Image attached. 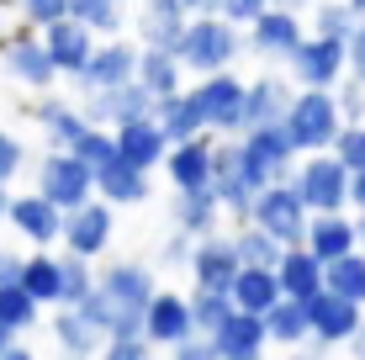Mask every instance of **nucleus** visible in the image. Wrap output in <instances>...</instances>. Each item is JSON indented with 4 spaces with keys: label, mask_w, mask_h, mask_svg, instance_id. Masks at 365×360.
Instances as JSON below:
<instances>
[{
    "label": "nucleus",
    "mask_w": 365,
    "mask_h": 360,
    "mask_svg": "<svg viewBox=\"0 0 365 360\" xmlns=\"http://www.w3.org/2000/svg\"><path fill=\"white\" fill-rule=\"evenodd\" d=\"M48 329H53V344H58V350H64V355H80V360H85V355H101V344H106V334H101L96 324H85L69 302H58V313L48 318Z\"/></svg>",
    "instance_id": "obj_28"
},
{
    "label": "nucleus",
    "mask_w": 365,
    "mask_h": 360,
    "mask_svg": "<svg viewBox=\"0 0 365 360\" xmlns=\"http://www.w3.org/2000/svg\"><path fill=\"white\" fill-rule=\"evenodd\" d=\"M154 122L165 128L170 143L191 138V133H207V117H201L196 96L185 91V85H180V91H170V96H154Z\"/></svg>",
    "instance_id": "obj_27"
},
{
    "label": "nucleus",
    "mask_w": 365,
    "mask_h": 360,
    "mask_svg": "<svg viewBox=\"0 0 365 360\" xmlns=\"http://www.w3.org/2000/svg\"><path fill=\"white\" fill-rule=\"evenodd\" d=\"M85 101V122H101V128H117V122H128V117H148L154 111V96L143 91L138 80H122V85H106V91H80Z\"/></svg>",
    "instance_id": "obj_13"
},
{
    "label": "nucleus",
    "mask_w": 365,
    "mask_h": 360,
    "mask_svg": "<svg viewBox=\"0 0 365 360\" xmlns=\"http://www.w3.org/2000/svg\"><path fill=\"white\" fill-rule=\"evenodd\" d=\"M111 233H117V222H111V202H101V196H85L80 207H69L64 212V228H58V244L85 259L106 254Z\"/></svg>",
    "instance_id": "obj_9"
},
{
    "label": "nucleus",
    "mask_w": 365,
    "mask_h": 360,
    "mask_svg": "<svg viewBox=\"0 0 365 360\" xmlns=\"http://www.w3.org/2000/svg\"><path fill=\"white\" fill-rule=\"evenodd\" d=\"M349 207H360V212H365V165L349 170Z\"/></svg>",
    "instance_id": "obj_52"
},
{
    "label": "nucleus",
    "mask_w": 365,
    "mask_h": 360,
    "mask_svg": "<svg viewBox=\"0 0 365 360\" xmlns=\"http://www.w3.org/2000/svg\"><path fill=\"white\" fill-rule=\"evenodd\" d=\"M344 344H349V350H355V355H365V318H360V329H355V334H349V339H344Z\"/></svg>",
    "instance_id": "obj_56"
},
{
    "label": "nucleus",
    "mask_w": 365,
    "mask_h": 360,
    "mask_svg": "<svg viewBox=\"0 0 365 360\" xmlns=\"http://www.w3.org/2000/svg\"><path fill=\"white\" fill-rule=\"evenodd\" d=\"M96 196L101 202H111V207H138V202H148V170H138L128 165V159H106V165L96 170Z\"/></svg>",
    "instance_id": "obj_24"
},
{
    "label": "nucleus",
    "mask_w": 365,
    "mask_h": 360,
    "mask_svg": "<svg viewBox=\"0 0 365 360\" xmlns=\"http://www.w3.org/2000/svg\"><path fill=\"white\" fill-rule=\"evenodd\" d=\"M191 96H196L201 117H207V133H217V138H238L244 133V80L233 69L201 74Z\"/></svg>",
    "instance_id": "obj_6"
},
{
    "label": "nucleus",
    "mask_w": 365,
    "mask_h": 360,
    "mask_svg": "<svg viewBox=\"0 0 365 360\" xmlns=\"http://www.w3.org/2000/svg\"><path fill=\"white\" fill-rule=\"evenodd\" d=\"M323 287L365 307V250L360 244L344 250V254H334V259H323Z\"/></svg>",
    "instance_id": "obj_34"
},
{
    "label": "nucleus",
    "mask_w": 365,
    "mask_h": 360,
    "mask_svg": "<svg viewBox=\"0 0 365 360\" xmlns=\"http://www.w3.org/2000/svg\"><path fill=\"white\" fill-rule=\"evenodd\" d=\"M355 233H360V250H365V212L355 217Z\"/></svg>",
    "instance_id": "obj_58"
},
{
    "label": "nucleus",
    "mask_w": 365,
    "mask_h": 360,
    "mask_svg": "<svg viewBox=\"0 0 365 360\" xmlns=\"http://www.w3.org/2000/svg\"><path fill=\"white\" fill-rule=\"evenodd\" d=\"M292 185H297L302 202H307V212H339V207H349V170L339 165L329 148H312L297 165Z\"/></svg>",
    "instance_id": "obj_5"
},
{
    "label": "nucleus",
    "mask_w": 365,
    "mask_h": 360,
    "mask_svg": "<svg viewBox=\"0 0 365 360\" xmlns=\"http://www.w3.org/2000/svg\"><path fill=\"white\" fill-rule=\"evenodd\" d=\"M360 27V11L349 6V0H323L318 6V16H312V32H323V37H339L344 43L349 32Z\"/></svg>",
    "instance_id": "obj_43"
},
{
    "label": "nucleus",
    "mask_w": 365,
    "mask_h": 360,
    "mask_svg": "<svg viewBox=\"0 0 365 360\" xmlns=\"http://www.w3.org/2000/svg\"><path fill=\"white\" fill-rule=\"evenodd\" d=\"M180 6H185V11H191V16H207V11H217V6H222V0H180Z\"/></svg>",
    "instance_id": "obj_55"
},
{
    "label": "nucleus",
    "mask_w": 365,
    "mask_h": 360,
    "mask_svg": "<svg viewBox=\"0 0 365 360\" xmlns=\"http://www.w3.org/2000/svg\"><path fill=\"white\" fill-rule=\"evenodd\" d=\"M11 6H21V0H0V11H11Z\"/></svg>",
    "instance_id": "obj_61"
},
{
    "label": "nucleus",
    "mask_w": 365,
    "mask_h": 360,
    "mask_svg": "<svg viewBox=\"0 0 365 360\" xmlns=\"http://www.w3.org/2000/svg\"><path fill=\"white\" fill-rule=\"evenodd\" d=\"M6 222L21 233L27 244H58V228H64V207H53L43 191H27V196H11L6 207Z\"/></svg>",
    "instance_id": "obj_18"
},
{
    "label": "nucleus",
    "mask_w": 365,
    "mask_h": 360,
    "mask_svg": "<svg viewBox=\"0 0 365 360\" xmlns=\"http://www.w3.org/2000/svg\"><path fill=\"white\" fill-rule=\"evenodd\" d=\"M349 6H355V11H360V16H365V0H349Z\"/></svg>",
    "instance_id": "obj_62"
},
{
    "label": "nucleus",
    "mask_w": 365,
    "mask_h": 360,
    "mask_svg": "<svg viewBox=\"0 0 365 360\" xmlns=\"http://www.w3.org/2000/svg\"><path fill=\"white\" fill-rule=\"evenodd\" d=\"M0 43H6V11H0Z\"/></svg>",
    "instance_id": "obj_60"
},
{
    "label": "nucleus",
    "mask_w": 365,
    "mask_h": 360,
    "mask_svg": "<svg viewBox=\"0 0 365 360\" xmlns=\"http://www.w3.org/2000/svg\"><path fill=\"white\" fill-rule=\"evenodd\" d=\"M6 207H11V185L0 180V222H6Z\"/></svg>",
    "instance_id": "obj_57"
},
{
    "label": "nucleus",
    "mask_w": 365,
    "mask_h": 360,
    "mask_svg": "<svg viewBox=\"0 0 365 360\" xmlns=\"http://www.w3.org/2000/svg\"><path fill=\"white\" fill-rule=\"evenodd\" d=\"M292 159H297V148H292L281 122H255V128L238 133V170H244V180L255 185V191L270 185V180H281L286 170H292Z\"/></svg>",
    "instance_id": "obj_3"
},
{
    "label": "nucleus",
    "mask_w": 365,
    "mask_h": 360,
    "mask_svg": "<svg viewBox=\"0 0 365 360\" xmlns=\"http://www.w3.org/2000/svg\"><path fill=\"white\" fill-rule=\"evenodd\" d=\"M101 350H106L111 360H143L148 350H154V344H148L143 334H133V339H106V344H101Z\"/></svg>",
    "instance_id": "obj_50"
},
{
    "label": "nucleus",
    "mask_w": 365,
    "mask_h": 360,
    "mask_svg": "<svg viewBox=\"0 0 365 360\" xmlns=\"http://www.w3.org/2000/svg\"><path fill=\"white\" fill-rule=\"evenodd\" d=\"M329 154L344 170H360L365 165V122H339V133L329 138Z\"/></svg>",
    "instance_id": "obj_44"
},
{
    "label": "nucleus",
    "mask_w": 365,
    "mask_h": 360,
    "mask_svg": "<svg viewBox=\"0 0 365 360\" xmlns=\"http://www.w3.org/2000/svg\"><path fill=\"white\" fill-rule=\"evenodd\" d=\"M159 259H165L170 270H185V259H191V233L175 228L170 239H165V250H159Z\"/></svg>",
    "instance_id": "obj_49"
},
{
    "label": "nucleus",
    "mask_w": 365,
    "mask_h": 360,
    "mask_svg": "<svg viewBox=\"0 0 365 360\" xmlns=\"http://www.w3.org/2000/svg\"><path fill=\"white\" fill-rule=\"evenodd\" d=\"M185 302H191V324H196V334H212L222 324V318L233 313V297L228 292H217V287H196L191 297H185Z\"/></svg>",
    "instance_id": "obj_39"
},
{
    "label": "nucleus",
    "mask_w": 365,
    "mask_h": 360,
    "mask_svg": "<svg viewBox=\"0 0 365 360\" xmlns=\"http://www.w3.org/2000/svg\"><path fill=\"white\" fill-rule=\"evenodd\" d=\"M185 334H196L191 302H185L180 292H159V287H154V297L143 302V339L154 344V350H175Z\"/></svg>",
    "instance_id": "obj_14"
},
{
    "label": "nucleus",
    "mask_w": 365,
    "mask_h": 360,
    "mask_svg": "<svg viewBox=\"0 0 365 360\" xmlns=\"http://www.w3.org/2000/svg\"><path fill=\"white\" fill-rule=\"evenodd\" d=\"M334 106H339V122H365V85L355 74H339L334 80Z\"/></svg>",
    "instance_id": "obj_45"
},
{
    "label": "nucleus",
    "mask_w": 365,
    "mask_h": 360,
    "mask_svg": "<svg viewBox=\"0 0 365 360\" xmlns=\"http://www.w3.org/2000/svg\"><path fill=\"white\" fill-rule=\"evenodd\" d=\"M344 74H355L365 85V16H360V27L344 37Z\"/></svg>",
    "instance_id": "obj_48"
},
{
    "label": "nucleus",
    "mask_w": 365,
    "mask_h": 360,
    "mask_svg": "<svg viewBox=\"0 0 365 360\" xmlns=\"http://www.w3.org/2000/svg\"><path fill=\"white\" fill-rule=\"evenodd\" d=\"M233 307H244V313H265V307L281 297V281H275V265H238V276H233Z\"/></svg>",
    "instance_id": "obj_29"
},
{
    "label": "nucleus",
    "mask_w": 365,
    "mask_h": 360,
    "mask_svg": "<svg viewBox=\"0 0 365 360\" xmlns=\"http://www.w3.org/2000/svg\"><path fill=\"white\" fill-rule=\"evenodd\" d=\"M275 281H281L286 297H302L307 302L312 292H323V259L307 250V244H286L281 259H275Z\"/></svg>",
    "instance_id": "obj_25"
},
{
    "label": "nucleus",
    "mask_w": 365,
    "mask_h": 360,
    "mask_svg": "<svg viewBox=\"0 0 365 360\" xmlns=\"http://www.w3.org/2000/svg\"><path fill=\"white\" fill-rule=\"evenodd\" d=\"M217 217H222V202H217V191H212V185L175 191V202H170V222H175L180 233H191V239L212 233V228H217Z\"/></svg>",
    "instance_id": "obj_26"
},
{
    "label": "nucleus",
    "mask_w": 365,
    "mask_h": 360,
    "mask_svg": "<svg viewBox=\"0 0 365 360\" xmlns=\"http://www.w3.org/2000/svg\"><path fill=\"white\" fill-rule=\"evenodd\" d=\"M170 355H180V360H207V355H212V344H207V334H185V339L175 344Z\"/></svg>",
    "instance_id": "obj_51"
},
{
    "label": "nucleus",
    "mask_w": 365,
    "mask_h": 360,
    "mask_svg": "<svg viewBox=\"0 0 365 360\" xmlns=\"http://www.w3.org/2000/svg\"><path fill=\"white\" fill-rule=\"evenodd\" d=\"M69 16L85 21L96 37H111L122 32V0H69Z\"/></svg>",
    "instance_id": "obj_41"
},
{
    "label": "nucleus",
    "mask_w": 365,
    "mask_h": 360,
    "mask_svg": "<svg viewBox=\"0 0 365 360\" xmlns=\"http://www.w3.org/2000/svg\"><path fill=\"white\" fill-rule=\"evenodd\" d=\"M270 6H292L297 11V6H307V0H270Z\"/></svg>",
    "instance_id": "obj_59"
},
{
    "label": "nucleus",
    "mask_w": 365,
    "mask_h": 360,
    "mask_svg": "<svg viewBox=\"0 0 365 360\" xmlns=\"http://www.w3.org/2000/svg\"><path fill=\"white\" fill-rule=\"evenodd\" d=\"M21 287H27L43 307H58V254H48L37 244V254H21Z\"/></svg>",
    "instance_id": "obj_35"
},
{
    "label": "nucleus",
    "mask_w": 365,
    "mask_h": 360,
    "mask_svg": "<svg viewBox=\"0 0 365 360\" xmlns=\"http://www.w3.org/2000/svg\"><path fill=\"white\" fill-rule=\"evenodd\" d=\"M265 334H270V344H307V302L281 292L265 307Z\"/></svg>",
    "instance_id": "obj_33"
},
{
    "label": "nucleus",
    "mask_w": 365,
    "mask_h": 360,
    "mask_svg": "<svg viewBox=\"0 0 365 360\" xmlns=\"http://www.w3.org/2000/svg\"><path fill=\"white\" fill-rule=\"evenodd\" d=\"M281 128L292 138L297 154H312V148H329V138L339 133V106L334 91H318V85H297V96L281 111Z\"/></svg>",
    "instance_id": "obj_2"
},
{
    "label": "nucleus",
    "mask_w": 365,
    "mask_h": 360,
    "mask_svg": "<svg viewBox=\"0 0 365 360\" xmlns=\"http://www.w3.org/2000/svg\"><path fill=\"white\" fill-rule=\"evenodd\" d=\"M0 324H11L16 334H27L32 324H43V302H37L21 281H0Z\"/></svg>",
    "instance_id": "obj_36"
},
{
    "label": "nucleus",
    "mask_w": 365,
    "mask_h": 360,
    "mask_svg": "<svg viewBox=\"0 0 365 360\" xmlns=\"http://www.w3.org/2000/svg\"><path fill=\"white\" fill-rule=\"evenodd\" d=\"M360 318H365L360 302H349V297H339L329 287L312 292L307 297V344L312 350H334V344H344L360 329Z\"/></svg>",
    "instance_id": "obj_8"
},
{
    "label": "nucleus",
    "mask_w": 365,
    "mask_h": 360,
    "mask_svg": "<svg viewBox=\"0 0 365 360\" xmlns=\"http://www.w3.org/2000/svg\"><path fill=\"white\" fill-rule=\"evenodd\" d=\"M69 154H74V159H85L91 170H101L106 159H117V133H111V128H101V122H85V128H80V138L69 143Z\"/></svg>",
    "instance_id": "obj_38"
},
{
    "label": "nucleus",
    "mask_w": 365,
    "mask_h": 360,
    "mask_svg": "<svg viewBox=\"0 0 365 360\" xmlns=\"http://www.w3.org/2000/svg\"><path fill=\"white\" fill-rule=\"evenodd\" d=\"M207 344H212V360H255L270 344L265 313H244V307H233V313L207 334Z\"/></svg>",
    "instance_id": "obj_15"
},
{
    "label": "nucleus",
    "mask_w": 365,
    "mask_h": 360,
    "mask_svg": "<svg viewBox=\"0 0 365 360\" xmlns=\"http://www.w3.org/2000/svg\"><path fill=\"white\" fill-rule=\"evenodd\" d=\"M212 143H217V133H191V138L170 143L165 148V175L175 191H196V185H212Z\"/></svg>",
    "instance_id": "obj_16"
},
{
    "label": "nucleus",
    "mask_w": 365,
    "mask_h": 360,
    "mask_svg": "<svg viewBox=\"0 0 365 360\" xmlns=\"http://www.w3.org/2000/svg\"><path fill=\"white\" fill-rule=\"evenodd\" d=\"M16 276H21V254L0 250V281H16Z\"/></svg>",
    "instance_id": "obj_54"
},
{
    "label": "nucleus",
    "mask_w": 365,
    "mask_h": 360,
    "mask_svg": "<svg viewBox=\"0 0 365 360\" xmlns=\"http://www.w3.org/2000/svg\"><path fill=\"white\" fill-rule=\"evenodd\" d=\"M297 37H302V21H297V11L292 6H265L255 21H249V53H259V58H286L297 48Z\"/></svg>",
    "instance_id": "obj_20"
},
{
    "label": "nucleus",
    "mask_w": 365,
    "mask_h": 360,
    "mask_svg": "<svg viewBox=\"0 0 365 360\" xmlns=\"http://www.w3.org/2000/svg\"><path fill=\"white\" fill-rule=\"evenodd\" d=\"M233 250H238V265H275L286 244H275V239H270L265 228H255V222H244V228L233 233Z\"/></svg>",
    "instance_id": "obj_40"
},
{
    "label": "nucleus",
    "mask_w": 365,
    "mask_h": 360,
    "mask_svg": "<svg viewBox=\"0 0 365 360\" xmlns=\"http://www.w3.org/2000/svg\"><path fill=\"white\" fill-rule=\"evenodd\" d=\"M21 16L32 21V27H48V21H58V16H69V0H21Z\"/></svg>",
    "instance_id": "obj_47"
},
{
    "label": "nucleus",
    "mask_w": 365,
    "mask_h": 360,
    "mask_svg": "<svg viewBox=\"0 0 365 360\" xmlns=\"http://www.w3.org/2000/svg\"><path fill=\"white\" fill-rule=\"evenodd\" d=\"M32 117H37V128H43L48 148H69L74 138H80V128H85V111L58 101V96H43V101L32 106Z\"/></svg>",
    "instance_id": "obj_30"
},
{
    "label": "nucleus",
    "mask_w": 365,
    "mask_h": 360,
    "mask_svg": "<svg viewBox=\"0 0 365 360\" xmlns=\"http://www.w3.org/2000/svg\"><path fill=\"white\" fill-rule=\"evenodd\" d=\"M96 287L106 292V302L117 307V313H122V307H138V313H143V302L154 297L159 281H154V270H148L143 259H117V265H106L96 276Z\"/></svg>",
    "instance_id": "obj_21"
},
{
    "label": "nucleus",
    "mask_w": 365,
    "mask_h": 360,
    "mask_svg": "<svg viewBox=\"0 0 365 360\" xmlns=\"http://www.w3.org/2000/svg\"><path fill=\"white\" fill-rule=\"evenodd\" d=\"M297 85H318V91H334V80L344 74V43L339 37H323V32H302L297 48L286 53Z\"/></svg>",
    "instance_id": "obj_10"
},
{
    "label": "nucleus",
    "mask_w": 365,
    "mask_h": 360,
    "mask_svg": "<svg viewBox=\"0 0 365 360\" xmlns=\"http://www.w3.org/2000/svg\"><path fill=\"white\" fill-rule=\"evenodd\" d=\"M91 287H96L91 259L74 254V250H58V302H80V297L91 292Z\"/></svg>",
    "instance_id": "obj_37"
},
{
    "label": "nucleus",
    "mask_w": 365,
    "mask_h": 360,
    "mask_svg": "<svg viewBox=\"0 0 365 360\" xmlns=\"http://www.w3.org/2000/svg\"><path fill=\"white\" fill-rule=\"evenodd\" d=\"M21 165H27V148H21V138L16 133H0V180H16L21 175Z\"/></svg>",
    "instance_id": "obj_46"
},
{
    "label": "nucleus",
    "mask_w": 365,
    "mask_h": 360,
    "mask_svg": "<svg viewBox=\"0 0 365 360\" xmlns=\"http://www.w3.org/2000/svg\"><path fill=\"white\" fill-rule=\"evenodd\" d=\"M0 69H6L16 85H32V91H48V85L58 80L53 58H48L43 37H37L32 27L27 32H11L6 43H0Z\"/></svg>",
    "instance_id": "obj_11"
},
{
    "label": "nucleus",
    "mask_w": 365,
    "mask_h": 360,
    "mask_svg": "<svg viewBox=\"0 0 365 360\" xmlns=\"http://www.w3.org/2000/svg\"><path fill=\"white\" fill-rule=\"evenodd\" d=\"M249 222H255V228H265L275 244H302V228H307V202L297 196L292 175L259 185L255 202H249Z\"/></svg>",
    "instance_id": "obj_4"
},
{
    "label": "nucleus",
    "mask_w": 365,
    "mask_h": 360,
    "mask_svg": "<svg viewBox=\"0 0 365 360\" xmlns=\"http://www.w3.org/2000/svg\"><path fill=\"white\" fill-rule=\"evenodd\" d=\"M302 244H307L318 259H334L344 250H355L360 233H355V217H344V207L339 212H307V228H302Z\"/></svg>",
    "instance_id": "obj_23"
},
{
    "label": "nucleus",
    "mask_w": 365,
    "mask_h": 360,
    "mask_svg": "<svg viewBox=\"0 0 365 360\" xmlns=\"http://www.w3.org/2000/svg\"><path fill=\"white\" fill-rule=\"evenodd\" d=\"M286 101H292V85L275 80V74H259L255 85H244V128H255V122H281Z\"/></svg>",
    "instance_id": "obj_32"
},
{
    "label": "nucleus",
    "mask_w": 365,
    "mask_h": 360,
    "mask_svg": "<svg viewBox=\"0 0 365 360\" xmlns=\"http://www.w3.org/2000/svg\"><path fill=\"white\" fill-rule=\"evenodd\" d=\"M180 58L170 53V48H138V64H133V80L143 85L148 96H170L180 91Z\"/></svg>",
    "instance_id": "obj_31"
},
{
    "label": "nucleus",
    "mask_w": 365,
    "mask_h": 360,
    "mask_svg": "<svg viewBox=\"0 0 365 360\" xmlns=\"http://www.w3.org/2000/svg\"><path fill=\"white\" fill-rule=\"evenodd\" d=\"M180 27H185V16H170V11H143V16H138V48H170V53H175Z\"/></svg>",
    "instance_id": "obj_42"
},
{
    "label": "nucleus",
    "mask_w": 365,
    "mask_h": 360,
    "mask_svg": "<svg viewBox=\"0 0 365 360\" xmlns=\"http://www.w3.org/2000/svg\"><path fill=\"white\" fill-rule=\"evenodd\" d=\"M238 48H244L238 27L228 16H217V11H207V16H185L175 58H180V69H191V74H212V69H228L238 58Z\"/></svg>",
    "instance_id": "obj_1"
},
{
    "label": "nucleus",
    "mask_w": 365,
    "mask_h": 360,
    "mask_svg": "<svg viewBox=\"0 0 365 360\" xmlns=\"http://www.w3.org/2000/svg\"><path fill=\"white\" fill-rule=\"evenodd\" d=\"M0 355H11V360L21 355V334L11 329V324H0Z\"/></svg>",
    "instance_id": "obj_53"
},
{
    "label": "nucleus",
    "mask_w": 365,
    "mask_h": 360,
    "mask_svg": "<svg viewBox=\"0 0 365 360\" xmlns=\"http://www.w3.org/2000/svg\"><path fill=\"white\" fill-rule=\"evenodd\" d=\"M185 270H191L196 287H217L228 292L233 276H238V250H233V233H201V239H191V259H185Z\"/></svg>",
    "instance_id": "obj_12"
},
{
    "label": "nucleus",
    "mask_w": 365,
    "mask_h": 360,
    "mask_svg": "<svg viewBox=\"0 0 365 360\" xmlns=\"http://www.w3.org/2000/svg\"><path fill=\"white\" fill-rule=\"evenodd\" d=\"M37 191L48 196L53 207H80L85 196H96V170L85 159H74L69 148H48L43 165H37Z\"/></svg>",
    "instance_id": "obj_7"
},
{
    "label": "nucleus",
    "mask_w": 365,
    "mask_h": 360,
    "mask_svg": "<svg viewBox=\"0 0 365 360\" xmlns=\"http://www.w3.org/2000/svg\"><path fill=\"white\" fill-rule=\"evenodd\" d=\"M117 154L128 159V165H138V170H154L159 159H165V148H170V138H165V128L154 122V111L148 117H128V122H117Z\"/></svg>",
    "instance_id": "obj_22"
},
{
    "label": "nucleus",
    "mask_w": 365,
    "mask_h": 360,
    "mask_svg": "<svg viewBox=\"0 0 365 360\" xmlns=\"http://www.w3.org/2000/svg\"><path fill=\"white\" fill-rule=\"evenodd\" d=\"M133 64H138V48H133V43H122V37L111 32L106 43H96V48H91V58L80 64L74 85H80V91H106V85L133 80Z\"/></svg>",
    "instance_id": "obj_17"
},
{
    "label": "nucleus",
    "mask_w": 365,
    "mask_h": 360,
    "mask_svg": "<svg viewBox=\"0 0 365 360\" xmlns=\"http://www.w3.org/2000/svg\"><path fill=\"white\" fill-rule=\"evenodd\" d=\"M37 37H43L53 69L69 74V80L80 74V64L91 58V48H96V32L85 27V21H74V16H58V21H48V27H37Z\"/></svg>",
    "instance_id": "obj_19"
}]
</instances>
